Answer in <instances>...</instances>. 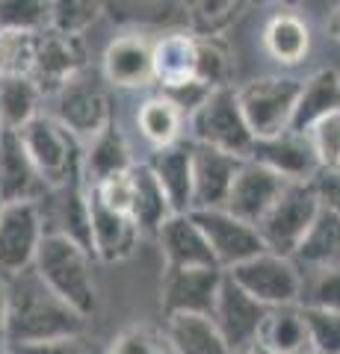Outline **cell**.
I'll use <instances>...</instances> for the list:
<instances>
[{"instance_id": "1", "label": "cell", "mask_w": 340, "mask_h": 354, "mask_svg": "<svg viewBox=\"0 0 340 354\" xmlns=\"http://www.w3.org/2000/svg\"><path fill=\"white\" fill-rule=\"evenodd\" d=\"M6 348L51 342L65 337H83L89 319L80 316L69 301L51 290L36 274V269H24L6 278Z\"/></svg>"}, {"instance_id": "2", "label": "cell", "mask_w": 340, "mask_h": 354, "mask_svg": "<svg viewBox=\"0 0 340 354\" xmlns=\"http://www.w3.org/2000/svg\"><path fill=\"white\" fill-rule=\"evenodd\" d=\"M33 269L62 301H69L80 316L98 313V283L92 274V254L62 234H45L33 260Z\"/></svg>"}, {"instance_id": "3", "label": "cell", "mask_w": 340, "mask_h": 354, "mask_svg": "<svg viewBox=\"0 0 340 354\" xmlns=\"http://www.w3.org/2000/svg\"><path fill=\"white\" fill-rule=\"evenodd\" d=\"M15 133L48 189L83 180V142L51 113H39Z\"/></svg>"}, {"instance_id": "4", "label": "cell", "mask_w": 340, "mask_h": 354, "mask_svg": "<svg viewBox=\"0 0 340 354\" xmlns=\"http://www.w3.org/2000/svg\"><path fill=\"white\" fill-rule=\"evenodd\" d=\"M186 124H190L193 145H204V148L231 153V157H240V160H246L251 145H255V136H251V130L243 118L234 86L213 88V92L186 115Z\"/></svg>"}, {"instance_id": "5", "label": "cell", "mask_w": 340, "mask_h": 354, "mask_svg": "<svg viewBox=\"0 0 340 354\" xmlns=\"http://www.w3.org/2000/svg\"><path fill=\"white\" fill-rule=\"evenodd\" d=\"M51 101H53L51 115L69 127L80 142H89L95 133H101L107 124L116 121L109 83L104 80L101 71H92L89 65L74 74Z\"/></svg>"}, {"instance_id": "6", "label": "cell", "mask_w": 340, "mask_h": 354, "mask_svg": "<svg viewBox=\"0 0 340 354\" xmlns=\"http://www.w3.org/2000/svg\"><path fill=\"white\" fill-rule=\"evenodd\" d=\"M299 83L302 80L287 74H267L237 88V101H240V109H243V118L251 130V136L267 139L290 130Z\"/></svg>"}, {"instance_id": "7", "label": "cell", "mask_w": 340, "mask_h": 354, "mask_svg": "<svg viewBox=\"0 0 340 354\" xmlns=\"http://www.w3.org/2000/svg\"><path fill=\"white\" fill-rule=\"evenodd\" d=\"M316 213H320V201H316L311 183H287L284 192L276 198V204L255 225L263 239V248L293 257L299 242L311 230Z\"/></svg>"}, {"instance_id": "8", "label": "cell", "mask_w": 340, "mask_h": 354, "mask_svg": "<svg viewBox=\"0 0 340 354\" xmlns=\"http://www.w3.org/2000/svg\"><path fill=\"white\" fill-rule=\"evenodd\" d=\"M228 274L251 298H258L267 307H287L302 301V286H305L302 266L293 257H284V254L260 251L255 257L237 263L234 269H228Z\"/></svg>"}, {"instance_id": "9", "label": "cell", "mask_w": 340, "mask_h": 354, "mask_svg": "<svg viewBox=\"0 0 340 354\" xmlns=\"http://www.w3.org/2000/svg\"><path fill=\"white\" fill-rule=\"evenodd\" d=\"M45 216L39 201H12L0 209V274H18L33 266L45 239Z\"/></svg>"}, {"instance_id": "10", "label": "cell", "mask_w": 340, "mask_h": 354, "mask_svg": "<svg viewBox=\"0 0 340 354\" xmlns=\"http://www.w3.org/2000/svg\"><path fill=\"white\" fill-rule=\"evenodd\" d=\"M267 313H269L267 304H260L258 298H251L228 272L222 274V283H219L211 319L216 322L219 334H222L225 346L231 348V354H240L251 339L260 337V328H263V322H267Z\"/></svg>"}, {"instance_id": "11", "label": "cell", "mask_w": 340, "mask_h": 354, "mask_svg": "<svg viewBox=\"0 0 340 354\" xmlns=\"http://www.w3.org/2000/svg\"><path fill=\"white\" fill-rule=\"evenodd\" d=\"M190 216L195 218V225L202 227V234L211 245L213 257L219 263V269L228 272L237 263H243L255 254L267 251L263 239L258 234L255 225L237 218L234 213H228L225 207H211V209H190Z\"/></svg>"}, {"instance_id": "12", "label": "cell", "mask_w": 340, "mask_h": 354, "mask_svg": "<svg viewBox=\"0 0 340 354\" xmlns=\"http://www.w3.org/2000/svg\"><path fill=\"white\" fill-rule=\"evenodd\" d=\"M86 59V44L83 36H65L57 30H42L36 41V62H33V80L42 88L45 97H53L60 88L71 80L78 71H83Z\"/></svg>"}, {"instance_id": "13", "label": "cell", "mask_w": 340, "mask_h": 354, "mask_svg": "<svg viewBox=\"0 0 340 354\" xmlns=\"http://www.w3.org/2000/svg\"><path fill=\"white\" fill-rule=\"evenodd\" d=\"M222 269H166L160 281V307L163 316L172 313H204L211 316Z\"/></svg>"}, {"instance_id": "14", "label": "cell", "mask_w": 340, "mask_h": 354, "mask_svg": "<svg viewBox=\"0 0 340 354\" xmlns=\"http://www.w3.org/2000/svg\"><path fill=\"white\" fill-rule=\"evenodd\" d=\"M101 74L109 88H145L154 83V41L142 32H125L107 44Z\"/></svg>"}, {"instance_id": "15", "label": "cell", "mask_w": 340, "mask_h": 354, "mask_svg": "<svg viewBox=\"0 0 340 354\" xmlns=\"http://www.w3.org/2000/svg\"><path fill=\"white\" fill-rule=\"evenodd\" d=\"M284 186H287V180H284L281 174L269 171L267 165L246 157L234 174L225 209L234 213L237 218L249 221V225H258L263 213H267V209L276 204V198L284 192Z\"/></svg>"}, {"instance_id": "16", "label": "cell", "mask_w": 340, "mask_h": 354, "mask_svg": "<svg viewBox=\"0 0 340 354\" xmlns=\"http://www.w3.org/2000/svg\"><path fill=\"white\" fill-rule=\"evenodd\" d=\"M249 160L267 165L269 171L281 174L287 183H308L320 169L316 153L305 133L284 130L278 136L255 139V145L249 151Z\"/></svg>"}, {"instance_id": "17", "label": "cell", "mask_w": 340, "mask_h": 354, "mask_svg": "<svg viewBox=\"0 0 340 354\" xmlns=\"http://www.w3.org/2000/svg\"><path fill=\"white\" fill-rule=\"evenodd\" d=\"M154 239L166 269H219L202 227L190 213H172Z\"/></svg>"}, {"instance_id": "18", "label": "cell", "mask_w": 340, "mask_h": 354, "mask_svg": "<svg viewBox=\"0 0 340 354\" xmlns=\"http://www.w3.org/2000/svg\"><path fill=\"white\" fill-rule=\"evenodd\" d=\"M89 230H92V257L101 263H125L139 248V227L127 213L109 209L89 192Z\"/></svg>"}, {"instance_id": "19", "label": "cell", "mask_w": 340, "mask_h": 354, "mask_svg": "<svg viewBox=\"0 0 340 354\" xmlns=\"http://www.w3.org/2000/svg\"><path fill=\"white\" fill-rule=\"evenodd\" d=\"M240 162L231 153L193 145V209L225 207Z\"/></svg>"}, {"instance_id": "20", "label": "cell", "mask_w": 340, "mask_h": 354, "mask_svg": "<svg viewBox=\"0 0 340 354\" xmlns=\"http://www.w3.org/2000/svg\"><path fill=\"white\" fill-rule=\"evenodd\" d=\"M48 186L42 183L39 171L33 169L18 133L6 130L0 136V198L3 204L12 201H42Z\"/></svg>"}, {"instance_id": "21", "label": "cell", "mask_w": 340, "mask_h": 354, "mask_svg": "<svg viewBox=\"0 0 340 354\" xmlns=\"http://www.w3.org/2000/svg\"><path fill=\"white\" fill-rule=\"evenodd\" d=\"M151 174L157 177L160 189L166 192L175 213L193 209V142H175L166 148H154L145 160Z\"/></svg>"}, {"instance_id": "22", "label": "cell", "mask_w": 340, "mask_h": 354, "mask_svg": "<svg viewBox=\"0 0 340 354\" xmlns=\"http://www.w3.org/2000/svg\"><path fill=\"white\" fill-rule=\"evenodd\" d=\"M163 348L169 354H231L211 316L204 313H172L166 316Z\"/></svg>"}, {"instance_id": "23", "label": "cell", "mask_w": 340, "mask_h": 354, "mask_svg": "<svg viewBox=\"0 0 340 354\" xmlns=\"http://www.w3.org/2000/svg\"><path fill=\"white\" fill-rule=\"evenodd\" d=\"M337 109H340V71L337 68H316L314 74H308L299 83L290 130L305 133L311 124L337 113Z\"/></svg>"}, {"instance_id": "24", "label": "cell", "mask_w": 340, "mask_h": 354, "mask_svg": "<svg viewBox=\"0 0 340 354\" xmlns=\"http://www.w3.org/2000/svg\"><path fill=\"white\" fill-rule=\"evenodd\" d=\"M130 165H134L130 145L116 121L107 124L101 133H95L89 142H83V183L86 186L104 180L109 174L127 171Z\"/></svg>"}, {"instance_id": "25", "label": "cell", "mask_w": 340, "mask_h": 354, "mask_svg": "<svg viewBox=\"0 0 340 354\" xmlns=\"http://www.w3.org/2000/svg\"><path fill=\"white\" fill-rule=\"evenodd\" d=\"M263 48L278 65H287V68L305 62L311 53V30L305 18L290 12V9L276 12L263 27Z\"/></svg>"}, {"instance_id": "26", "label": "cell", "mask_w": 340, "mask_h": 354, "mask_svg": "<svg viewBox=\"0 0 340 354\" xmlns=\"http://www.w3.org/2000/svg\"><path fill=\"white\" fill-rule=\"evenodd\" d=\"M195 80V36L166 32L154 41V83L160 88Z\"/></svg>"}, {"instance_id": "27", "label": "cell", "mask_w": 340, "mask_h": 354, "mask_svg": "<svg viewBox=\"0 0 340 354\" xmlns=\"http://www.w3.org/2000/svg\"><path fill=\"white\" fill-rule=\"evenodd\" d=\"M175 213L166 192L160 189L157 177L151 174L145 162H134V204H130V218L136 221L142 236H157L163 221Z\"/></svg>"}, {"instance_id": "28", "label": "cell", "mask_w": 340, "mask_h": 354, "mask_svg": "<svg viewBox=\"0 0 340 354\" xmlns=\"http://www.w3.org/2000/svg\"><path fill=\"white\" fill-rule=\"evenodd\" d=\"M293 260L305 269H340V216L320 207Z\"/></svg>"}, {"instance_id": "29", "label": "cell", "mask_w": 340, "mask_h": 354, "mask_svg": "<svg viewBox=\"0 0 340 354\" xmlns=\"http://www.w3.org/2000/svg\"><path fill=\"white\" fill-rule=\"evenodd\" d=\"M184 124H186V115L166 95H151L136 109V127L151 148H166L181 142Z\"/></svg>"}, {"instance_id": "30", "label": "cell", "mask_w": 340, "mask_h": 354, "mask_svg": "<svg viewBox=\"0 0 340 354\" xmlns=\"http://www.w3.org/2000/svg\"><path fill=\"white\" fill-rule=\"evenodd\" d=\"M42 88L33 77H0V124L21 130L42 113Z\"/></svg>"}, {"instance_id": "31", "label": "cell", "mask_w": 340, "mask_h": 354, "mask_svg": "<svg viewBox=\"0 0 340 354\" xmlns=\"http://www.w3.org/2000/svg\"><path fill=\"white\" fill-rule=\"evenodd\" d=\"M260 339H267L269 346L281 354H293L296 348L308 346V330H305L302 307L299 304L269 307L267 322L260 328Z\"/></svg>"}, {"instance_id": "32", "label": "cell", "mask_w": 340, "mask_h": 354, "mask_svg": "<svg viewBox=\"0 0 340 354\" xmlns=\"http://www.w3.org/2000/svg\"><path fill=\"white\" fill-rule=\"evenodd\" d=\"M195 80L207 88L231 86V53L216 36H195Z\"/></svg>"}, {"instance_id": "33", "label": "cell", "mask_w": 340, "mask_h": 354, "mask_svg": "<svg viewBox=\"0 0 340 354\" xmlns=\"http://www.w3.org/2000/svg\"><path fill=\"white\" fill-rule=\"evenodd\" d=\"M39 32L0 27V77H30Z\"/></svg>"}, {"instance_id": "34", "label": "cell", "mask_w": 340, "mask_h": 354, "mask_svg": "<svg viewBox=\"0 0 340 354\" xmlns=\"http://www.w3.org/2000/svg\"><path fill=\"white\" fill-rule=\"evenodd\" d=\"M107 0H51V30L83 36L101 18Z\"/></svg>"}, {"instance_id": "35", "label": "cell", "mask_w": 340, "mask_h": 354, "mask_svg": "<svg viewBox=\"0 0 340 354\" xmlns=\"http://www.w3.org/2000/svg\"><path fill=\"white\" fill-rule=\"evenodd\" d=\"M0 27L42 32L51 27V0H0Z\"/></svg>"}, {"instance_id": "36", "label": "cell", "mask_w": 340, "mask_h": 354, "mask_svg": "<svg viewBox=\"0 0 340 354\" xmlns=\"http://www.w3.org/2000/svg\"><path fill=\"white\" fill-rule=\"evenodd\" d=\"M305 330H308V346L320 354H340V313L311 304H299Z\"/></svg>"}, {"instance_id": "37", "label": "cell", "mask_w": 340, "mask_h": 354, "mask_svg": "<svg viewBox=\"0 0 340 354\" xmlns=\"http://www.w3.org/2000/svg\"><path fill=\"white\" fill-rule=\"evenodd\" d=\"M305 136H308L311 148L316 153L320 169H337L340 165V109L311 124L305 130Z\"/></svg>"}, {"instance_id": "38", "label": "cell", "mask_w": 340, "mask_h": 354, "mask_svg": "<svg viewBox=\"0 0 340 354\" xmlns=\"http://www.w3.org/2000/svg\"><path fill=\"white\" fill-rule=\"evenodd\" d=\"M340 313V269H311V281L302 286V301Z\"/></svg>"}, {"instance_id": "39", "label": "cell", "mask_w": 340, "mask_h": 354, "mask_svg": "<svg viewBox=\"0 0 340 354\" xmlns=\"http://www.w3.org/2000/svg\"><path fill=\"white\" fill-rule=\"evenodd\" d=\"M163 337L151 325H130L118 330L104 354H160Z\"/></svg>"}, {"instance_id": "40", "label": "cell", "mask_w": 340, "mask_h": 354, "mask_svg": "<svg viewBox=\"0 0 340 354\" xmlns=\"http://www.w3.org/2000/svg\"><path fill=\"white\" fill-rule=\"evenodd\" d=\"M308 183H311L320 207L328 209V213L340 216V165L337 169H316V174Z\"/></svg>"}, {"instance_id": "41", "label": "cell", "mask_w": 340, "mask_h": 354, "mask_svg": "<svg viewBox=\"0 0 340 354\" xmlns=\"http://www.w3.org/2000/svg\"><path fill=\"white\" fill-rule=\"evenodd\" d=\"M237 6L240 0H195V21L207 30V36H213V30L231 21Z\"/></svg>"}, {"instance_id": "42", "label": "cell", "mask_w": 340, "mask_h": 354, "mask_svg": "<svg viewBox=\"0 0 340 354\" xmlns=\"http://www.w3.org/2000/svg\"><path fill=\"white\" fill-rule=\"evenodd\" d=\"M15 354H92L83 337H65L51 342H33V346H12Z\"/></svg>"}, {"instance_id": "43", "label": "cell", "mask_w": 340, "mask_h": 354, "mask_svg": "<svg viewBox=\"0 0 340 354\" xmlns=\"http://www.w3.org/2000/svg\"><path fill=\"white\" fill-rule=\"evenodd\" d=\"M6 313H9L6 278H3V274H0V348H6Z\"/></svg>"}, {"instance_id": "44", "label": "cell", "mask_w": 340, "mask_h": 354, "mask_svg": "<svg viewBox=\"0 0 340 354\" xmlns=\"http://www.w3.org/2000/svg\"><path fill=\"white\" fill-rule=\"evenodd\" d=\"M325 32L340 44V3L332 9V12H328V18H325Z\"/></svg>"}, {"instance_id": "45", "label": "cell", "mask_w": 340, "mask_h": 354, "mask_svg": "<svg viewBox=\"0 0 340 354\" xmlns=\"http://www.w3.org/2000/svg\"><path fill=\"white\" fill-rule=\"evenodd\" d=\"M240 354H281V351H276L267 339H260V337H258V339H251L249 346H246L243 351H240Z\"/></svg>"}, {"instance_id": "46", "label": "cell", "mask_w": 340, "mask_h": 354, "mask_svg": "<svg viewBox=\"0 0 340 354\" xmlns=\"http://www.w3.org/2000/svg\"><path fill=\"white\" fill-rule=\"evenodd\" d=\"M293 354H320V351H316V348H311V346H302V348H296Z\"/></svg>"}, {"instance_id": "47", "label": "cell", "mask_w": 340, "mask_h": 354, "mask_svg": "<svg viewBox=\"0 0 340 354\" xmlns=\"http://www.w3.org/2000/svg\"><path fill=\"white\" fill-rule=\"evenodd\" d=\"M0 354H15L12 348H0Z\"/></svg>"}, {"instance_id": "48", "label": "cell", "mask_w": 340, "mask_h": 354, "mask_svg": "<svg viewBox=\"0 0 340 354\" xmlns=\"http://www.w3.org/2000/svg\"><path fill=\"white\" fill-rule=\"evenodd\" d=\"M3 133H6V127H3V124H0V136H3Z\"/></svg>"}, {"instance_id": "49", "label": "cell", "mask_w": 340, "mask_h": 354, "mask_svg": "<svg viewBox=\"0 0 340 354\" xmlns=\"http://www.w3.org/2000/svg\"><path fill=\"white\" fill-rule=\"evenodd\" d=\"M0 209H3V198H0Z\"/></svg>"}, {"instance_id": "50", "label": "cell", "mask_w": 340, "mask_h": 354, "mask_svg": "<svg viewBox=\"0 0 340 354\" xmlns=\"http://www.w3.org/2000/svg\"><path fill=\"white\" fill-rule=\"evenodd\" d=\"M160 354H169V351H166V348H163V351H160Z\"/></svg>"}]
</instances>
